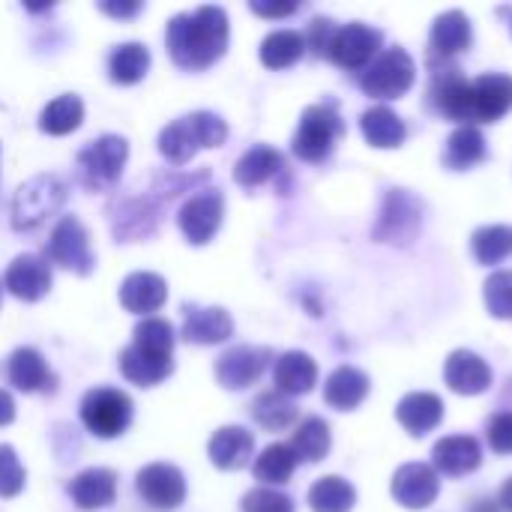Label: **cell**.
<instances>
[{
  "label": "cell",
  "mask_w": 512,
  "mask_h": 512,
  "mask_svg": "<svg viewBox=\"0 0 512 512\" xmlns=\"http://www.w3.org/2000/svg\"><path fill=\"white\" fill-rule=\"evenodd\" d=\"M165 39L180 69L189 72L207 69L228 48V15L222 6H201L195 12H180L168 21Z\"/></svg>",
  "instance_id": "obj_1"
},
{
  "label": "cell",
  "mask_w": 512,
  "mask_h": 512,
  "mask_svg": "<svg viewBox=\"0 0 512 512\" xmlns=\"http://www.w3.org/2000/svg\"><path fill=\"white\" fill-rule=\"evenodd\" d=\"M228 138V126L219 114L213 111H195L189 117L174 120L171 126L162 129L159 135V153L174 162L186 165L201 147H222Z\"/></svg>",
  "instance_id": "obj_2"
},
{
  "label": "cell",
  "mask_w": 512,
  "mask_h": 512,
  "mask_svg": "<svg viewBox=\"0 0 512 512\" xmlns=\"http://www.w3.org/2000/svg\"><path fill=\"white\" fill-rule=\"evenodd\" d=\"M417 78V66L411 60V54L399 45L381 51L360 75V87L366 96L372 99H399L414 87Z\"/></svg>",
  "instance_id": "obj_3"
},
{
  "label": "cell",
  "mask_w": 512,
  "mask_h": 512,
  "mask_svg": "<svg viewBox=\"0 0 512 512\" xmlns=\"http://www.w3.org/2000/svg\"><path fill=\"white\" fill-rule=\"evenodd\" d=\"M342 132H345V123H342V117L336 114L333 105H309L303 111V117H300L291 150H294L297 159L318 165L333 153Z\"/></svg>",
  "instance_id": "obj_4"
},
{
  "label": "cell",
  "mask_w": 512,
  "mask_h": 512,
  "mask_svg": "<svg viewBox=\"0 0 512 512\" xmlns=\"http://www.w3.org/2000/svg\"><path fill=\"white\" fill-rule=\"evenodd\" d=\"M63 201H66V186L60 183V177L39 174V177L27 180L12 198V228L15 231L36 228L51 213H57Z\"/></svg>",
  "instance_id": "obj_5"
},
{
  "label": "cell",
  "mask_w": 512,
  "mask_h": 512,
  "mask_svg": "<svg viewBox=\"0 0 512 512\" xmlns=\"http://www.w3.org/2000/svg\"><path fill=\"white\" fill-rule=\"evenodd\" d=\"M129 144L120 135H102L78 153V177L87 189H111L126 165Z\"/></svg>",
  "instance_id": "obj_6"
},
{
  "label": "cell",
  "mask_w": 512,
  "mask_h": 512,
  "mask_svg": "<svg viewBox=\"0 0 512 512\" xmlns=\"http://www.w3.org/2000/svg\"><path fill=\"white\" fill-rule=\"evenodd\" d=\"M81 423L96 438H117L132 423V399L123 390L96 387L81 399Z\"/></svg>",
  "instance_id": "obj_7"
},
{
  "label": "cell",
  "mask_w": 512,
  "mask_h": 512,
  "mask_svg": "<svg viewBox=\"0 0 512 512\" xmlns=\"http://www.w3.org/2000/svg\"><path fill=\"white\" fill-rule=\"evenodd\" d=\"M420 231V204L414 195L405 189H390L375 225V240L378 243H393V246H408Z\"/></svg>",
  "instance_id": "obj_8"
},
{
  "label": "cell",
  "mask_w": 512,
  "mask_h": 512,
  "mask_svg": "<svg viewBox=\"0 0 512 512\" xmlns=\"http://www.w3.org/2000/svg\"><path fill=\"white\" fill-rule=\"evenodd\" d=\"M48 261L63 267V270H72L78 276H87L93 270V252H90V240H87V231L84 225L75 219V216H63L48 240V249H45Z\"/></svg>",
  "instance_id": "obj_9"
},
{
  "label": "cell",
  "mask_w": 512,
  "mask_h": 512,
  "mask_svg": "<svg viewBox=\"0 0 512 512\" xmlns=\"http://www.w3.org/2000/svg\"><path fill=\"white\" fill-rule=\"evenodd\" d=\"M378 51H381V30L363 21H351L336 30L327 57L342 69H366L378 57Z\"/></svg>",
  "instance_id": "obj_10"
},
{
  "label": "cell",
  "mask_w": 512,
  "mask_h": 512,
  "mask_svg": "<svg viewBox=\"0 0 512 512\" xmlns=\"http://www.w3.org/2000/svg\"><path fill=\"white\" fill-rule=\"evenodd\" d=\"M390 492H393L396 504H402L405 510H426L438 501L441 480H438V471L432 465L408 462L393 474Z\"/></svg>",
  "instance_id": "obj_11"
},
{
  "label": "cell",
  "mask_w": 512,
  "mask_h": 512,
  "mask_svg": "<svg viewBox=\"0 0 512 512\" xmlns=\"http://www.w3.org/2000/svg\"><path fill=\"white\" fill-rule=\"evenodd\" d=\"M222 210H225V201H222V192L219 189H204L198 195H192L183 210H180V231L186 234L189 243L195 246H204L213 240V234L219 231L222 225Z\"/></svg>",
  "instance_id": "obj_12"
},
{
  "label": "cell",
  "mask_w": 512,
  "mask_h": 512,
  "mask_svg": "<svg viewBox=\"0 0 512 512\" xmlns=\"http://www.w3.org/2000/svg\"><path fill=\"white\" fill-rule=\"evenodd\" d=\"M138 495L153 510H177L186 498V480L174 465H147L138 474Z\"/></svg>",
  "instance_id": "obj_13"
},
{
  "label": "cell",
  "mask_w": 512,
  "mask_h": 512,
  "mask_svg": "<svg viewBox=\"0 0 512 512\" xmlns=\"http://www.w3.org/2000/svg\"><path fill=\"white\" fill-rule=\"evenodd\" d=\"M270 363V351L267 348H252V345H240L231 348L219 357L216 363V378L225 390H246L249 384H255L264 369Z\"/></svg>",
  "instance_id": "obj_14"
},
{
  "label": "cell",
  "mask_w": 512,
  "mask_h": 512,
  "mask_svg": "<svg viewBox=\"0 0 512 512\" xmlns=\"http://www.w3.org/2000/svg\"><path fill=\"white\" fill-rule=\"evenodd\" d=\"M432 99L444 117L459 120L462 126H474V90L471 81L459 75V69H447L444 75L441 72L435 75Z\"/></svg>",
  "instance_id": "obj_15"
},
{
  "label": "cell",
  "mask_w": 512,
  "mask_h": 512,
  "mask_svg": "<svg viewBox=\"0 0 512 512\" xmlns=\"http://www.w3.org/2000/svg\"><path fill=\"white\" fill-rule=\"evenodd\" d=\"M6 291L15 294L18 300H39L51 291V267L45 258L39 255H18L9 270H6V279H3Z\"/></svg>",
  "instance_id": "obj_16"
},
{
  "label": "cell",
  "mask_w": 512,
  "mask_h": 512,
  "mask_svg": "<svg viewBox=\"0 0 512 512\" xmlns=\"http://www.w3.org/2000/svg\"><path fill=\"white\" fill-rule=\"evenodd\" d=\"M444 381L459 396H480L492 387V369L474 351H453L444 363Z\"/></svg>",
  "instance_id": "obj_17"
},
{
  "label": "cell",
  "mask_w": 512,
  "mask_h": 512,
  "mask_svg": "<svg viewBox=\"0 0 512 512\" xmlns=\"http://www.w3.org/2000/svg\"><path fill=\"white\" fill-rule=\"evenodd\" d=\"M474 90V123H495L512 108V78L501 72H486L471 81Z\"/></svg>",
  "instance_id": "obj_18"
},
{
  "label": "cell",
  "mask_w": 512,
  "mask_h": 512,
  "mask_svg": "<svg viewBox=\"0 0 512 512\" xmlns=\"http://www.w3.org/2000/svg\"><path fill=\"white\" fill-rule=\"evenodd\" d=\"M432 462H435V471H441L447 477H465V474H471V471L480 468L483 450H480L477 438H471V435H453V438H444V441L435 444Z\"/></svg>",
  "instance_id": "obj_19"
},
{
  "label": "cell",
  "mask_w": 512,
  "mask_h": 512,
  "mask_svg": "<svg viewBox=\"0 0 512 512\" xmlns=\"http://www.w3.org/2000/svg\"><path fill=\"white\" fill-rule=\"evenodd\" d=\"M6 375H9V384L15 390H24V393H48V390H54V375H51L45 357L36 348L12 351Z\"/></svg>",
  "instance_id": "obj_20"
},
{
  "label": "cell",
  "mask_w": 512,
  "mask_h": 512,
  "mask_svg": "<svg viewBox=\"0 0 512 512\" xmlns=\"http://www.w3.org/2000/svg\"><path fill=\"white\" fill-rule=\"evenodd\" d=\"M474 42V33H471V21L462 9H450L444 15L435 18L432 24V33H429V48L435 57H453V54H462L468 51Z\"/></svg>",
  "instance_id": "obj_21"
},
{
  "label": "cell",
  "mask_w": 512,
  "mask_h": 512,
  "mask_svg": "<svg viewBox=\"0 0 512 512\" xmlns=\"http://www.w3.org/2000/svg\"><path fill=\"white\" fill-rule=\"evenodd\" d=\"M117 477L108 468H87L69 483V498L78 510H102L114 504Z\"/></svg>",
  "instance_id": "obj_22"
},
{
  "label": "cell",
  "mask_w": 512,
  "mask_h": 512,
  "mask_svg": "<svg viewBox=\"0 0 512 512\" xmlns=\"http://www.w3.org/2000/svg\"><path fill=\"white\" fill-rule=\"evenodd\" d=\"M171 369H174L171 354H156L135 342L120 354V372L126 375V381H132L138 387H153V384L165 381L171 375Z\"/></svg>",
  "instance_id": "obj_23"
},
{
  "label": "cell",
  "mask_w": 512,
  "mask_h": 512,
  "mask_svg": "<svg viewBox=\"0 0 512 512\" xmlns=\"http://www.w3.org/2000/svg\"><path fill=\"white\" fill-rule=\"evenodd\" d=\"M396 417H399V423H402V429L408 435L423 438V435H429L432 429L441 426V420H444V402L435 393H408L399 402Z\"/></svg>",
  "instance_id": "obj_24"
},
{
  "label": "cell",
  "mask_w": 512,
  "mask_h": 512,
  "mask_svg": "<svg viewBox=\"0 0 512 512\" xmlns=\"http://www.w3.org/2000/svg\"><path fill=\"white\" fill-rule=\"evenodd\" d=\"M255 450V438L252 432L240 429V426H225L210 438V462L222 471H240L249 465Z\"/></svg>",
  "instance_id": "obj_25"
},
{
  "label": "cell",
  "mask_w": 512,
  "mask_h": 512,
  "mask_svg": "<svg viewBox=\"0 0 512 512\" xmlns=\"http://www.w3.org/2000/svg\"><path fill=\"white\" fill-rule=\"evenodd\" d=\"M168 297V285L156 273H132L120 285V303L135 312V315H150L156 312Z\"/></svg>",
  "instance_id": "obj_26"
},
{
  "label": "cell",
  "mask_w": 512,
  "mask_h": 512,
  "mask_svg": "<svg viewBox=\"0 0 512 512\" xmlns=\"http://www.w3.org/2000/svg\"><path fill=\"white\" fill-rule=\"evenodd\" d=\"M273 378H276V390L285 393V396H303L315 387L318 381V366L309 354L303 351H288L276 360V369H273Z\"/></svg>",
  "instance_id": "obj_27"
},
{
  "label": "cell",
  "mask_w": 512,
  "mask_h": 512,
  "mask_svg": "<svg viewBox=\"0 0 512 512\" xmlns=\"http://www.w3.org/2000/svg\"><path fill=\"white\" fill-rule=\"evenodd\" d=\"M366 396H369V378L354 366H339L324 384V399L336 411H354Z\"/></svg>",
  "instance_id": "obj_28"
},
{
  "label": "cell",
  "mask_w": 512,
  "mask_h": 512,
  "mask_svg": "<svg viewBox=\"0 0 512 512\" xmlns=\"http://www.w3.org/2000/svg\"><path fill=\"white\" fill-rule=\"evenodd\" d=\"M360 129H363L366 141H369L372 147H378V150L402 147V141H405V135H408L402 117H399L393 108H387V105H375V108L363 111Z\"/></svg>",
  "instance_id": "obj_29"
},
{
  "label": "cell",
  "mask_w": 512,
  "mask_h": 512,
  "mask_svg": "<svg viewBox=\"0 0 512 512\" xmlns=\"http://www.w3.org/2000/svg\"><path fill=\"white\" fill-rule=\"evenodd\" d=\"M234 333V321L225 309H189L183 324V339L195 345H216L225 342Z\"/></svg>",
  "instance_id": "obj_30"
},
{
  "label": "cell",
  "mask_w": 512,
  "mask_h": 512,
  "mask_svg": "<svg viewBox=\"0 0 512 512\" xmlns=\"http://www.w3.org/2000/svg\"><path fill=\"white\" fill-rule=\"evenodd\" d=\"M282 168H285L282 153L273 150V147L258 144V147H252L243 159H237V165H234V180H237L240 186H246V189H255V186L273 180Z\"/></svg>",
  "instance_id": "obj_31"
},
{
  "label": "cell",
  "mask_w": 512,
  "mask_h": 512,
  "mask_svg": "<svg viewBox=\"0 0 512 512\" xmlns=\"http://www.w3.org/2000/svg\"><path fill=\"white\" fill-rule=\"evenodd\" d=\"M486 159V138L477 126H459L450 138H447V153L444 162L453 171H468L477 162Z\"/></svg>",
  "instance_id": "obj_32"
},
{
  "label": "cell",
  "mask_w": 512,
  "mask_h": 512,
  "mask_svg": "<svg viewBox=\"0 0 512 512\" xmlns=\"http://www.w3.org/2000/svg\"><path fill=\"white\" fill-rule=\"evenodd\" d=\"M291 453L297 462H321L330 453V426L321 417H306L291 438Z\"/></svg>",
  "instance_id": "obj_33"
},
{
  "label": "cell",
  "mask_w": 512,
  "mask_h": 512,
  "mask_svg": "<svg viewBox=\"0 0 512 512\" xmlns=\"http://www.w3.org/2000/svg\"><path fill=\"white\" fill-rule=\"evenodd\" d=\"M357 504V492L342 477H321L309 489V507L312 512H351Z\"/></svg>",
  "instance_id": "obj_34"
},
{
  "label": "cell",
  "mask_w": 512,
  "mask_h": 512,
  "mask_svg": "<svg viewBox=\"0 0 512 512\" xmlns=\"http://www.w3.org/2000/svg\"><path fill=\"white\" fill-rule=\"evenodd\" d=\"M306 51V39L297 30H273L261 42V63L267 69H288L294 66Z\"/></svg>",
  "instance_id": "obj_35"
},
{
  "label": "cell",
  "mask_w": 512,
  "mask_h": 512,
  "mask_svg": "<svg viewBox=\"0 0 512 512\" xmlns=\"http://www.w3.org/2000/svg\"><path fill=\"white\" fill-rule=\"evenodd\" d=\"M147 69H150V51L141 42H126L114 48V54L108 57V72L111 81L117 84H135L147 75Z\"/></svg>",
  "instance_id": "obj_36"
},
{
  "label": "cell",
  "mask_w": 512,
  "mask_h": 512,
  "mask_svg": "<svg viewBox=\"0 0 512 512\" xmlns=\"http://www.w3.org/2000/svg\"><path fill=\"white\" fill-rule=\"evenodd\" d=\"M252 417L258 426H264L267 432H282L297 420V405L291 402V396L273 390V393H261L252 402Z\"/></svg>",
  "instance_id": "obj_37"
},
{
  "label": "cell",
  "mask_w": 512,
  "mask_h": 512,
  "mask_svg": "<svg viewBox=\"0 0 512 512\" xmlns=\"http://www.w3.org/2000/svg\"><path fill=\"white\" fill-rule=\"evenodd\" d=\"M84 120V105L78 96L66 93V96H57L54 102L45 105L42 117H39V129L48 132V135H66V132H75Z\"/></svg>",
  "instance_id": "obj_38"
},
{
  "label": "cell",
  "mask_w": 512,
  "mask_h": 512,
  "mask_svg": "<svg viewBox=\"0 0 512 512\" xmlns=\"http://www.w3.org/2000/svg\"><path fill=\"white\" fill-rule=\"evenodd\" d=\"M297 468V456L291 453L288 444H270L258 459H255V480H261L264 486H282L291 480Z\"/></svg>",
  "instance_id": "obj_39"
},
{
  "label": "cell",
  "mask_w": 512,
  "mask_h": 512,
  "mask_svg": "<svg viewBox=\"0 0 512 512\" xmlns=\"http://www.w3.org/2000/svg\"><path fill=\"white\" fill-rule=\"evenodd\" d=\"M471 249H474V258L480 264H486V267L501 264L512 252V228L510 225H486V228H477L474 237H471Z\"/></svg>",
  "instance_id": "obj_40"
},
{
  "label": "cell",
  "mask_w": 512,
  "mask_h": 512,
  "mask_svg": "<svg viewBox=\"0 0 512 512\" xmlns=\"http://www.w3.org/2000/svg\"><path fill=\"white\" fill-rule=\"evenodd\" d=\"M132 342L147 348V351H156V354H171L174 351V330L162 318H144L135 327V339Z\"/></svg>",
  "instance_id": "obj_41"
},
{
  "label": "cell",
  "mask_w": 512,
  "mask_h": 512,
  "mask_svg": "<svg viewBox=\"0 0 512 512\" xmlns=\"http://www.w3.org/2000/svg\"><path fill=\"white\" fill-rule=\"evenodd\" d=\"M486 306L495 318L501 321H510L512 318V273L510 270H501V273H492L489 282H486Z\"/></svg>",
  "instance_id": "obj_42"
},
{
  "label": "cell",
  "mask_w": 512,
  "mask_h": 512,
  "mask_svg": "<svg viewBox=\"0 0 512 512\" xmlns=\"http://www.w3.org/2000/svg\"><path fill=\"white\" fill-rule=\"evenodd\" d=\"M24 489V468L12 447H0V498H15Z\"/></svg>",
  "instance_id": "obj_43"
},
{
  "label": "cell",
  "mask_w": 512,
  "mask_h": 512,
  "mask_svg": "<svg viewBox=\"0 0 512 512\" xmlns=\"http://www.w3.org/2000/svg\"><path fill=\"white\" fill-rule=\"evenodd\" d=\"M243 512H294V504L276 489H252L243 498Z\"/></svg>",
  "instance_id": "obj_44"
},
{
  "label": "cell",
  "mask_w": 512,
  "mask_h": 512,
  "mask_svg": "<svg viewBox=\"0 0 512 512\" xmlns=\"http://www.w3.org/2000/svg\"><path fill=\"white\" fill-rule=\"evenodd\" d=\"M486 438H489V447L501 456H510L512 453V414H498L489 420V429H486Z\"/></svg>",
  "instance_id": "obj_45"
},
{
  "label": "cell",
  "mask_w": 512,
  "mask_h": 512,
  "mask_svg": "<svg viewBox=\"0 0 512 512\" xmlns=\"http://www.w3.org/2000/svg\"><path fill=\"white\" fill-rule=\"evenodd\" d=\"M336 24L330 21V18H315L312 24H309V30H306V45L318 54V57H327V51H330V42H333V36H336Z\"/></svg>",
  "instance_id": "obj_46"
},
{
  "label": "cell",
  "mask_w": 512,
  "mask_h": 512,
  "mask_svg": "<svg viewBox=\"0 0 512 512\" xmlns=\"http://www.w3.org/2000/svg\"><path fill=\"white\" fill-rule=\"evenodd\" d=\"M252 12L264 15V18H285L291 12H297V3H252Z\"/></svg>",
  "instance_id": "obj_47"
},
{
  "label": "cell",
  "mask_w": 512,
  "mask_h": 512,
  "mask_svg": "<svg viewBox=\"0 0 512 512\" xmlns=\"http://www.w3.org/2000/svg\"><path fill=\"white\" fill-rule=\"evenodd\" d=\"M99 9L114 15V18H132L141 12V3H99Z\"/></svg>",
  "instance_id": "obj_48"
},
{
  "label": "cell",
  "mask_w": 512,
  "mask_h": 512,
  "mask_svg": "<svg viewBox=\"0 0 512 512\" xmlns=\"http://www.w3.org/2000/svg\"><path fill=\"white\" fill-rule=\"evenodd\" d=\"M15 420V402L6 390H0V426H9Z\"/></svg>",
  "instance_id": "obj_49"
},
{
  "label": "cell",
  "mask_w": 512,
  "mask_h": 512,
  "mask_svg": "<svg viewBox=\"0 0 512 512\" xmlns=\"http://www.w3.org/2000/svg\"><path fill=\"white\" fill-rule=\"evenodd\" d=\"M498 501H501V507H504V510L512 512V477L504 483V489H501V498H498Z\"/></svg>",
  "instance_id": "obj_50"
}]
</instances>
